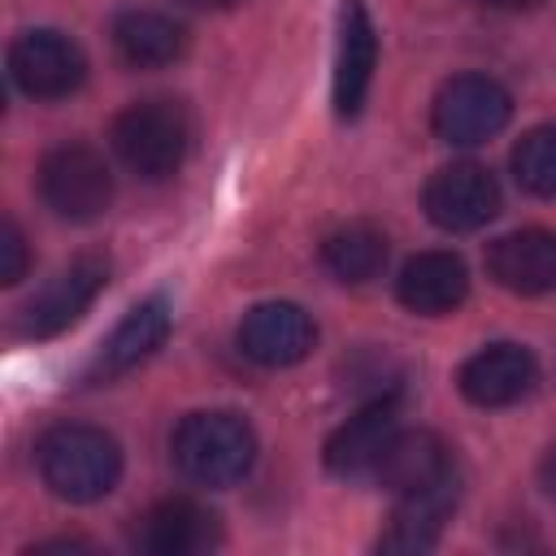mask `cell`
<instances>
[{
  "label": "cell",
  "mask_w": 556,
  "mask_h": 556,
  "mask_svg": "<svg viewBox=\"0 0 556 556\" xmlns=\"http://www.w3.org/2000/svg\"><path fill=\"white\" fill-rule=\"evenodd\" d=\"M35 465H39L43 486L56 500L91 504V500H104L117 486V478H122V447L100 426L65 421V426L43 430V439L35 443Z\"/></svg>",
  "instance_id": "6da1fadb"
},
{
  "label": "cell",
  "mask_w": 556,
  "mask_h": 556,
  "mask_svg": "<svg viewBox=\"0 0 556 556\" xmlns=\"http://www.w3.org/2000/svg\"><path fill=\"white\" fill-rule=\"evenodd\" d=\"M174 469L208 491H226L248 478L256 460V434L239 413L213 408V413H191L178 421L169 439Z\"/></svg>",
  "instance_id": "7a4b0ae2"
},
{
  "label": "cell",
  "mask_w": 556,
  "mask_h": 556,
  "mask_svg": "<svg viewBox=\"0 0 556 556\" xmlns=\"http://www.w3.org/2000/svg\"><path fill=\"white\" fill-rule=\"evenodd\" d=\"M187 139H191V126L178 100H135L113 117V130H109L117 161L148 182L178 174L187 156Z\"/></svg>",
  "instance_id": "3957f363"
},
{
  "label": "cell",
  "mask_w": 556,
  "mask_h": 556,
  "mask_svg": "<svg viewBox=\"0 0 556 556\" xmlns=\"http://www.w3.org/2000/svg\"><path fill=\"white\" fill-rule=\"evenodd\" d=\"M39 195L65 222H96L113 200L109 161L87 143H56L39 161Z\"/></svg>",
  "instance_id": "277c9868"
},
{
  "label": "cell",
  "mask_w": 556,
  "mask_h": 556,
  "mask_svg": "<svg viewBox=\"0 0 556 556\" xmlns=\"http://www.w3.org/2000/svg\"><path fill=\"white\" fill-rule=\"evenodd\" d=\"M513 117V96L504 83L486 78V74H456L439 87L434 96V109H430V122H434V135L443 143H486L491 135H500Z\"/></svg>",
  "instance_id": "5b68a950"
},
{
  "label": "cell",
  "mask_w": 556,
  "mask_h": 556,
  "mask_svg": "<svg viewBox=\"0 0 556 556\" xmlns=\"http://www.w3.org/2000/svg\"><path fill=\"white\" fill-rule=\"evenodd\" d=\"M426 217L447 230V235H469V230H482L495 213H500V182L486 165L478 161H456V165H443L430 182H426Z\"/></svg>",
  "instance_id": "8992f818"
},
{
  "label": "cell",
  "mask_w": 556,
  "mask_h": 556,
  "mask_svg": "<svg viewBox=\"0 0 556 556\" xmlns=\"http://www.w3.org/2000/svg\"><path fill=\"white\" fill-rule=\"evenodd\" d=\"M9 78L35 100H61L83 87L87 56L61 30H26L9 48Z\"/></svg>",
  "instance_id": "52a82bcc"
},
{
  "label": "cell",
  "mask_w": 556,
  "mask_h": 556,
  "mask_svg": "<svg viewBox=\"0 0 556 556\" xmlns=\"http://www.w3.org/2000/svg\"><path fill=\"white\" fill-rule=\"evenodd\" d=\"M104 282H109V261L104 256H78L74 265H65L48 287H39L22 304L17 330L26 339H52V334L70 330L91 308V300L104 291Z\"/></svg>",
  "instance_id": "ba28073f"
},
{
  "label": "cell",
  "mask_w": 556,
  "mask_h": 556,
  "mask_svg": "<svg viewBox=\"0 0 556 556\" xmlns=\"http://www.w3.org/2000/svg\"><path fill=\"white\" fill-rule=\"evenodd\" d=\"M239 352L265 369H287L295 361H304L317 343V326L313 317L291 304V300H265L256 308L243 313L239 321Z\"/></svg>",
  "instance_id": "9c48e42d"
},
{
  "label": "cell",
  "mask_w": 556,
  "mask_h": 556,
  "mask_svg": "<svg viewBox=\"0 0 556 556\" xmlns=\"http://www.w3.org/2000/svg\"><path fill=\"white\" fill-rule=\"evenodd\" d=\"M217 539H222L217 513L187 495L156 500L135 521V547L148 556H200V552L217 547Z\"/></svg>",
  "instance_id": "30bf717a"
},
{
  "label": "cell",
  "mask_w": 556,
  "mask_h": 556,
  "mask_svg": "<svg viewBox=\"0 0 556 556\" xmlns=\"http://www.w3.org/2000/svg\"><path fill=\"white\" fill-rule=\"evenodd\" d=\"M460 395L478 408H508L517 400H526L539 382V365L530 356V348L521 343H491L482 352H473L460 374Z\"/></svg>",
  "instance_id": "8fae6325"
},
{
  "label": "cell",
  "mask_w": 556,
  "mask_h": 556,
  "mask_svg": "<svg viewBox=\"0 0 556 556\" xmlns=\"http://www.w3.org/2000/svg\"><path fill=\"white\" fill-rule=\"evenodd\" d=\"M400 430V408L391 395H374L356 417H348L326 439V469L339 478H374L391 434Z\"/></svg>",
  "instance_id": "7c38bea8"
},
{
  "label": "cell",
  "mask_w": 556,
  "mask_h": 556,
  "mask_svg": "<svg viewBox=\"0 0 556 556\" xmlns=\"http://www.w3.org/2000/svg\"><path fill=\"white\" fill-rule=\"evenodd\" d=\"M169 321H174V313H169L165 295L139 300V304L113 326V334L100 343L96 361L87 365V382H109V378H122V374H130L135 365H143V361L165 343Z\"/></svg>",
  "instance_id": "4fadbf2b"
},
{
  "label": "cell",
  "mask_w": 556,
  "mask_h": 556,
  "mask_svg": "<svg viewBox=\"0 0 556 556\" xmlns=\"http://www.w3.org/2000/svg\"><path fill=\"white\" fill-rule=\"evenodd\" d=\"M378 65V35L369 22L365 0L339 4V48H334V113L356 117Z\"/></svg>",
  "instance_id": "5bb4252c"
},
{
  "label": "cell",
  "mask_w": 556,
  "mask_h": 556,
  "mask_svg": "<svg viewBox=\"0 0 556 556\" xmlns=\"http://www.w3.org/2000/svg\"><path fill=\"white\" fill-rule=\"evenodd\" d=\"M486 274L513 295H547L556 291V235L543 226H526L500 235L486 248Z\"/></svg>",
  "instance_id": "9a60e30c"
},
{
  "label": "cell",
  "mask_w": 556,
  "mask_h": 556,
  "mask_svg": "<svg viewBox=\"0 0 556 556\" xmlns=\"http://www.w3.org/2000/svg\"><path fill=\"white\" fill-rule=\"evenodd\" d=\"M395 295L417 317H443V313L465 304L469 269H465V261L456 252H443V248L417 252V256L404 261V269L395 278Z\"/></svg>",
  "instance_id": "2e32d148"
},
{
  "label": "cell",
  "mask_w": 556,
  "mask_h": 556,
  "mask_svg": "<svg viewBox=\"0 0 556 556\" xmlns=\"http://www.w3.org/2000/svg\"><path fill=\"white\" fill-rule=\"evenodd\" d=\"M456 473V460H452V447L434 434V430H395L374 478L400 500V495H413V491H426L443 478Z\"/></svg>",
  "instance_id": "e0dca14e"
},
{
  "label": "cell",
  "mask_w": 556,
  "mask_h": 556,
  "mask_svg": "<svg viewBox=\"0 0 556 556\" xmlns=\"http://www.w3.org/2000/svg\"><path fill=\"white\" fill-rule=\"evenodd\" d=\"M460 500V473L426 486V491H413V495H400L387 530L378 534V547L382 552H430L452 517Z\"/></svg>",
  "instance_id": "ac0fdd59"
},
{
  "label": "cell",
  "mask_w": 556,
  "mask_h": 556,
  "mask_svg": "<svg viewBox=\"0 0 556 556\" xmlns=\"http://www.w3.org/2000/svg\"><path fill=\"white\" fill-rule=\"evenodd\" d=\"M113 48L135 70H161L182 56L187 30L156 9H126L113 17Z\"/></svg>",
  "instance_id": "d6986e66"
},
{
  "label": "cell",
  "mask_w": 556,
  "mask_h": 556,
  "mask_svg": "<svg viewBox=\"0 0 556 556\" xmlns=\"http://www.w3.org/2000/svg\"><path fill=\"white\" fill-rule=\"evenodd\" d=\"M321 265L339 278V282H369L382 274L387 265V235L369 222H352L339 226L326 243H321Z\"/></svg>",
  "instance_id": "ffe728a7"
},
{
  "label": "cell",
  "mask_w": 556,
  "mask_h": 556,
  "mask_svg": "<svg viewBox=\"0 0 556 556\" xmlns=\"http://www.w3.org/2000/svg\"><path fill=\"white\" fill-rule=\"evenodd\" d=\"M513 178L521 191L552 200L556 195V122L526 130L513 148Z\"/></svg>",
  "instance_id": "44dd1931"
},
{
  "label": "cell",
  "mask_w": 556,
  "mask_h": 556,
  "mask_svg": "<svg viewBox=\"0 0 556 556\" xmlns=\"http://www.w3.org/2000/svg\"><path fill=\"white\" fill-rule=\"evenodd\" d=\"M26 239H22V230H17V222L13 217H4V226H0V282L4 287H13V282H22L26 278Z\"/></svg>",
  "instance_id": "7402d4cb"
},
{
  "label": "cell",
  "mask_w": 556,
  "mask_h": 556,
  "mask_svg": "<svg viewBox=\"0 0 556 556\" xmlns=\"http://www.w3.org/2000/svg\"><path fill=\"white\" fill-rule=\"evenodd\" d=\"M539 482H543V491L556 500V443L543 452V460H539Z\"/></svg>",
  "instance_id": "603a6c76"
},
{
  "label": "cell",
  "mask_w": 556,
  "mask_h": 556,
  "mask_svg": "<svg viewBox=\"0 0 556 556\" xmlns=\"http://www.w3.org/2000/svg\"><path fill=\"white\" fill-rule=\"evenodd\" d=\"M491 4H500V9H530V4H539V0H491Z\"/></svg>",
  "instance_id": "cb8c5ba5"
},
{
  "label": "cell",
  "mask_w": 556,
  "mask_h": 556,
  "mask_svg": "<svg viewBox=\"0 0 556 556\" xmlns=\"http://www.w3.org/2000/svg\"><path fill=\"white\" fill-rule=\"evenodd\" d=\"M195 4H213V9H230V4H239V0H195Z\"/></svg>",
  "instance_id": "d4e9b609"
}]
</instances>
